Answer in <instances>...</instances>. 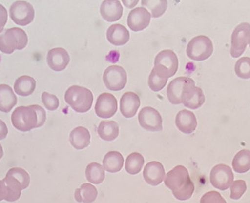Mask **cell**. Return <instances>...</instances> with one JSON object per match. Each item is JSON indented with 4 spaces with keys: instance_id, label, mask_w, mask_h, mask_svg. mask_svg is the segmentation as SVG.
Listing matches in <instances>:
<instances>
[{
    "instance_id": "11",
    "label": "cell",
    "mask_w": 250,
    "mask_h": 203,
    "mask_svg": "<svg viewBox=\"0 0 250 203\" xmlns=\"http://www.w3.org/2000/svg\"><path fill=\"white\" fill-rule=\"evenodd\" d=\"M138 122L141 127L149 132H160L163 130V119L156 109L145 107L141 109L138 114Z\"/></svg>"
},
{
    "instance_id": "5",
    "label": "cell",
    "mask_w": 250,
    "mask_h": 203,
    "mask_svg": "<svg viewBox=\"0 0 250 203\" xmlns=\"http://www.w3.org/2000/svg\"><path fill=\"white\" fill-rule=\"evenodd\" d=\"M178 68L179 60L172 50H164L156 56L153 69L161 77L168 79L176 74Z\"/></svg>"
},
{
    "instance_id": "9",
    "label": "cell",
    "mask_w": 250,
    "mask_h": 203,
    "mask_svg": "<svg viewBox=\"0 0 250 203\" xmlns=\"http://www.w3.org/2000/svg\"><path fill=\"white\" fill-rule=\"evenodd\" d=\"M234 180L233 170L226 164H217L210 173V182L216 189L225 191L230 188Z\"/></svg>"
},
{
    "instance_id": "4",
    "label": "cell",
    "mask_w": 250,
    "mask_h": 203,
    "mask_svg": "<svg viewBox=\"0 0 250 203\" xmlns=\"http://www.w3.org/2000/svg\"><path fill=\"white\" fill-rule=\"evenodd\" d=\"M13 126L21 132H29L37 128L38 114L32 105L20 106L15 109L11 116Z\"/></svg>"
},
{
    "instance_id": "14",
    "label": "cell",
    "mask_w": 250,
    "mask_h": 203,
    "mask_svg": "<svg viewBox=\"0 0 250 203\" xmlns=\"http://www.w3.org/2000/svg\"><path fill=\"white\" fill-rule=\"evenodd\" d=\"M151 13L144 7H138L129 12L127 17V24L133 32L144 30L151 21Z\"/></svg>"
},
{
    "instance_id": "26",
    "label": "cell",
    "mask_w": 250,
    "mask_h": 203,
    "mask_svg": "<svg viewBox=\"0 0 250 203\" xmlns=\"http://www.w3.org/2000/svg\"><path fill=\"white\" fill-rule=\"evenodd\" d=\"M35 88H36V81L30 76H21L15 82V92L20 96L26 97L32 95Z\"/></svg>"
},
{
    "instance_id": "41",
    "label": "cell",
    "mask_w": 250,
    "mask_h": 203,
    "mask_svg": "<svg viewBox=\"0 0 250 203\" xmlns=\"http://www.w3.org/2000/svg\"><path fill=\"white\" fill-rule=\"evenodd\" d=\"M7 133H8V129H7V125L0 119V141L6 138Z\"/></svg>"
},
{
    "instance_id": "8",
    "label": "cell",
    "mask_w": 250,
    "mask_h": 203,
    "mask_svg": "<svg viewBox=\"0 0 250 203\" xmlns=\"http://www.w3.org/2000/svg\"><path fill=\"white\" fill-rule=\"evenodd\" d=\"M10 16L16 24L26 26L33 20L35 10L30 3L26 1H16L10 7Z\"/></svg>"
},
{
    "instance_id": "31",
    "label": "cell",
    "mask_w": 250,
    "mask_h": 203,
    "mask_svg": "<svg viewBox=\"0 0 250 203\" xmlns=\"http://www.w3.org/2000/svg\"><path fill=\"white\" fill-rule=\"evenodd\" d=\"M144 164V157L139 153H132L126 158V162H125V170L129 174H138L142 170Z\"/></svg>"
},
{
    "instance_id": "42",
    "label": "cell",
    "mask_w": 250,
    "mask_h": 203,
    "mask_svg": "<svg viewBox=\"0 0 250 203\" xmlns=\"http://www.w3.org/2000/svg\"><path fill=\"white\" fill-rule=\"evenodd\" d=\"M7 197V187L3 180H0V202L5 201Z\"/></svg>"
},
{
    "instance_id": "13",
    "label": "cell",
    "mask_w": 250,
    "mask_h": 203,
    "mask_svg": "<svg viewBox=\"0 0 250 203\" xmlns=\"http://www.w3.org/2000/svg\"><path fill=\"white\" fill-rule=\"evenodd\" d=\"M195 83L191 78L179 77L173 79L167 89V95L168 101L173 104L182 103V98L187 88Z\"/></svg>"
},
{
    "instance_id": "38",
    "label": "cell",
    "mask_w": 250,
    "mask_h": 203,
    "mask_svg": "<svg viewBox=\"0 0 250 203\" xmlns=\"http://www.w3.org/2000/svg\"><path fill=\"white\" fill-rule=\"evenodd\" d=\"M200 203H227V202L219 192L211 191L203 195Z\"/></svg>"
},
{
    "instance_id": "33",
    "label": "cell",
    "mask_w": 250,
    "mask_h": 203,
    "mask_svg": "<svg viewBox=\"0 0 250 203\" xmlns=\"http://www.w3.org/2000/svg\"><path fill=\"white\" fill-rule=\"evenodd\" d=\"M7 174L13 176L16 180L19 181L21 184L23 190L29 187L30 184V176L24 169L21 167H13L8 170Z\"/></svg>"
},
{
    "instance_id": "35",
    "label": "cell",
    "mask_w": 250,
    "mask_h": 203,
    "mask_svg": "<svg viewBox=\"0 0 250 203\" xmlns=\"http://www.w3.org/2000/svg\"><path fill=\"white\" fill-rule=\"evenodd\" d=\"M167 81H168V79H165V78L159 76L154 71V69H152L151 73H150L149 77H148V86L154 92H159L166 86Z\"/></svg>"
},
{
    "instance_id": "25",
    "label": "cell",
    "mask_w": 250,
    "mask_h": 203,
    "mask_svg": "<svg viewBox=\"0 0 250 203\" xmlns=\"http://www.w3.org/2000/svg\"><path fill=\"white\" fill-rule=\"evenodd\" d=\"M98 133L104 141H113L118 137L120 127L114 121H103L98 126Z\"/></svg>"
},
{
    "instance_id": "24",
    "label": "cell",
    "mask_w": 250,
    "mask_h": 203,
    "mask_svg": "<svg viewBox=\"0 0 250 203\" xmlns=\"http://www.w3.org/2000/svg\"><path fill=\"white\" fill-rule=\"evenodd\" d=\"M103 164L104 170L108 173H118L123 167L124 158L118 151H110L104 157Z\"/></svg>"
},
{
    "instance_id": "19",
    "label": "cell",
    "mask_w": 250,
    "mask_h": 203,
    "mask_svg": "<svg viewBox=\"0 0 250 203\" xmlns=\"http://www.w3.org/2000/svg\"><path fill=\"white\" fill-rule=\"evenodd\" d=\"M141 104L139 97L134 92L125 93L120 100V111L125 118H132L136 114Z\"/></svg>"
},
{
    "instance_id": "20",
    "label": "cell",
    "mask_w": 250,
    "mask_h": 203,
    "mask_svg": "<svg viewBox=\"0 0 250 203\" xmlns=\"http://www.w3.org/2000/svg\"><path fill=\"white\" fill-rule=\"evenodd\" d=\"M101 16L108 22L117 21L123 16V7L120 1H104L101 4Z\"/></svg>"
},
{
    "instance_id": "21",
    "label": "cell",
    "mask_w": 250,
    "mask_h": 203,
    "mask_svg": "<svg viewBox=\"0 0 250 203\" xmlns=\"http://www.w3.org/2000/svg\"><path fill=\"white\" fill-rule=\"evenodd\" d=\"M107 39L113 45H124L129 40V32L125 26L120 23L111 25L106 32Z\"/></svg>"
},
{
    "instance_id": "27",
    "label": "cell",
    "mask_w": 250,
    "mask_h": 203,
    "mask_svg": "<svg viewBox=\"0 0 250 203\" xmlns=\"http://www.w3.org/2000/svg\"><path fill=\"white\" fill-rule=\"evenodd\" d=\"M74 197L78 203H92L98 197V190L90 183H83L75 191Z\"/></svg>"
},
{
    "instance_id": "15",
    "label": "cell",
    "mask_w": 250,
    "mask_h": 203,
    "mask_svg": "<svg viewBox=\"0 0 250 203\" xmlns=\"http://www.w3.org/2000/svg\"><path fill=\"white\" fill-rule=\"evenodd\" d=\"M70 61V55L64 48H53L48 51L47 55V62L54 71H62L68 65Z\"/></svg>"
},
{
    "instance_id": "34",
    "label": "cell",
    "mask_w": 250,
    "mask_h": 203,
    "mask_svg": "<svg viewBox=\"0 0 250 203\" xmlns=\"http://www.w3.org/2000/svg\"><path fill=\"white\" fill-rule=\"evenodd\" d=\"M235 73L241 79H250V57H242L236 61L235 64Z\"/></svg>"
},
{
    "instance_id": "10",
    "label": "cell",
    "mask_w": 250,
    "mask_h": 203,
    "mask_svg": "<svg viewBox=\"0 0 250 203\" xmlns=\"http://www.w3.org/2000/svg\"><path fill=\"white\" fill-rule=\"evenodd\" d=\"M127 81L126 71L123 67L112 65L104 72V82L107 89L111 91H120L124 89Z\"/></svg>"
},
{
    "instance_id": "2",
    "label": "cell",
    "mask_w": 250,
    "mask_h": 203,
    "mask_svg": "<svg viewBox=\"0 0 250 203\" xmlns=\"http://www.w3.org/2000/svg\"><path fill=\"white\" fill-rule=\"evenodd\" d=\"M66 102L78 113H86L92 107L93 95L89 89L79 86H70L64 95Z\"/></svg>"
},
{
    "instance_id": "44",
    "label": "cell",
    "mask_w": 250,
    "mask_h": 203,
    "mask_svg": "<svg viewBox=\"0 0 250 203\" xmlns=\"http://www.w3.org/2000/svg\"><path fill=\"white\" fill-rule=\"evenodd\" d=\"M3 154H4V152H3L2 146H1V144H0V160L2 158Z\"/></svg>"
},
{
    "instance_id": "37",
    "label": "cell",
    "mask_w": 250,
    "mask_h": 203,
    "mask_svg": "<svg viewBox=\"0 0 250 203\" xmlns=\"http://www.w3.org/2000/svg\"><path fill=\"white\" fill-rule=\"evenodd\" d=\"M42 102L48 110H57L60 105V101L57 97L48 92H45L42 94Z\"/></svg>"
},
{
    "instance_id": "29",
    "label": "cell",
    "mask_w": 250,
    "mask_h": 203,
    "mask_svg": "<svg viewBox=\"0 0 250 203\" xmlns=\"http://www.w3.org/2000/svg\"><path fill=\"white\" fill-rule=\"evenodd\" d=\"M233 170L238 173H245L250 170V151L244 149L238 152L232 162Z\"/></svg>"
},
{
    "instance_id": "40",
    "label": "cell",
    "mask_w": 250,
    "mask_h": 203,
    "mask_svg": "<svg viewBox=\"0 0 250 203\" xmlns=\"http://www.w3.org/2000/svg\"><path fill=\"white\" fill-rule=\"evenodd\" d=\"M7 21V12L5 7L0 4V33L4 30V26Z\"/></svg>"
},
{
    "instance_id": "16",
    "label": "cell",
    "mask_w": 250,
    "mask_h": 203,
    "mask_svg": "<svg viewBox=\"0 0 250 203\" xmlns=\"http://www.w3.org/2000/svg\"><path fill=\"white\" fill-rule=\"evenodd\" d=\"M205 102V96L201 88L195 86V83L187 88L182 98V103L185 107L192 110L201 107Z\"/></svg>"
},
{
    "instance_id": "39",
    "label": "cell",
    "mask_w": 250,
    "mask_h": 203,
    "mask_svg": "<svg viewBox=\"0 0 250 203\" xmlns=\"http://www.w3.org/2000/svg\"><path fill=\"white\" fill-rule=\"evenodd\" d=\"M32 107L36 110L37 114H38V123L37 128L41 127L45 123V120H46V113H45V110L41 106L35 104V105H32Z\"/></svg>"
},
{
    "instance_id": "7",
    "label": "cell",
    "mask_w": 250,
    "mask_h": 203,
    "mask_svg": "<svg viewBox=\"0 0 250 203\" xmlns=\"http://www.w3.org/2000/svg\"><path fill=\"white\" fill-rule=\"evenodd\" d=\"M250 42V24L242 23L238 25L231 36L230 54L233 58H238L245 52Z\"/></svg>"
},
{
    "instance_id": "32",
    "label": "cell",
    "mask_w": 250,
    "mask_h": 203,
    "mask_svg": "<svg viewBox=\"0 0 250 203\" xmlns=\"http://www.w3.org/2000/svg\"><path fill=\"white\" fill-rule=\"evenodd\" d=\"M141 4L151 10L153 18H158L163 16L167 9V1H142Z\"/></svg>"
},
{
    "instance_id": "45",
    "label": "cell",
    "mask_w": 250,
    "mask_h": 203,
    "mask_svg": "<svg viewBox=\"0 0 250 203\" xmlns=\"http://www.w3.org/2000/svg\"></svg>"
},
{
    "instance_id": "1",
    "label": "cell",
    "mask_w": 250,
    "mask_h": 203,
    "mask_svg": "<svg viewBox=\"0 0 250 203\" xmlns=\"http://www.w3.org/2000/svg\"><path fill=\"white\" fill-rule=\"evenodd\" d=\"M165 185L180 201H188L193 195L195 186L186 167L178 165L166 174Z\"/></svg>"
},
{
    "instance_id": "18",
    "label": "cell",
    "mask_w": 250,
    "mask_h": 203,
    "mask_svg": "<svg viewBox=\"0 0 250 203\" xmlns=\"http://www.w3.org/2000/svg\"><path fill=\"white\" fill-rule=\"evenodd\" d=\"M176 125L180 132L191 134L196 129L198 122L195 115L188 110H182L176 117Z\"/></svg>"
},
{
    "instance_id": "30",
    "label": "cell",
    "mask_w": 250,
    "mask_h": 203,
    "mask_svg": "<svg viewBox=\"0 0 250 203\" xmlns=\"http://www.w3.org/2000/svg\"><path fill=\"white\" fill-rule=\"evenodd\" d=\"M86 177L88 182L94 184H100L105 179V170L99 163H90L86 167Z\"/></svg>"
},
{
    "instance_id": "23",
    "label": "cell",
    "mask_w": 250,
    "mask_h": 203,
    "mask_svg": "<svg viewBox=\"0 0 250 203\" xmlns=\"http://www.w3.org/2000/svg\"><path fill=\"white\" fill-rule=\"evenodd\" d=\"M17 103V98L10 86L0 85V111L8 113Z\"/></svg>"
},
{
    "instance_id": "17",
    "label": "cell",
    "mask_w": 250,
    "mask_h": 203,
    "mask_svg": "<svg viewBox=\"0 0 250 203\" xmlns=\"http://www.w3.org/2000/svg\"><path fill=\"white\" fill-rule=\"evenodd\" d=\"M165 177L166 172L164 167L159 162H151L144 167V180L151 186H158L163 182Z\"/></svg>"
},
{
    "instance_id": "43",
    "label": "cell",
    "mask_w": 250,
    "mask_h": 203,
    "mask_svg": "<svg viewBox=\"0 0 250 203\" xmlns=\"http://www.w3.org/2000/svg\"><path fill=\"white\" fill-rule=\"evenodd\" d=\"M123 4L128 8H132L135 7V4H138V1H123Z\"/></svg>"
},
{
    "instance_id": "3",
    "label": "cell",
    "mask_w": 250,
    "mask_h": 203,
    "mask_svg": "<svg viewBox=\"0 0 250 203\" xmlns=\"http://www.w3.org/2000/svg\"><path fill=\"white\" fill-rule=\"evenodd\" d=\"M27 43V35L20 28H10L0 34V51L4 54H11L15 50L23 49Z\"/></svg>"
},
{
    "instance_id": "22",
    "label": "cell",
    "mask_w": 250,
    "mask_h": 203,
    "mask_svg": "<svg viewBox=\"0 0 250 203\" xmlns=\"http://www.w3.org/2000/svg\"><path fill=\"white\" fill-rule=\"evenodd\" d=\"M91 135L89 130L83 126H79L71 131L70 142L72 146L77 150H82L90 144Z\"/></svg>"
},
{
    "instance_id": "28",
    "label": "cell",
    "mask_w": 250,
    "mask_h": 203,
    "mask_svg": "<svg viewBox=\"0 0 250 203\" xmlns=\"http://www.w3.org/2000/svg\"><path fill=\"white\" fill-rule=\"evenodd\" d=\"M3 182L7 187V197L5 201L7 202H15L18 201L21 195V191L23 190L20 182L8 174L6 175Z\"/></svg>"
},
{
    "instance_id": "6",
    "label": "cell",
    "mask_w": 250,
    "mask_h": 203,
    "mask_svg": "<svg viewBox=\"0 0 250 203\" xmlns=\"http://www.w3.org/2000/svg\"><path fill=\"white\" fill-rule=\"evenodd\" d=\"M214 51L212 41L207 36L199 35L192 38L187 47L188 57L194 61H204L211 57Z\"/></svg>"
},
{
    "instance_id": "12",
    "label": "cell",
    "mask_w": 250,
    "mask_h": 203,
    "mask_svg": "<svg viewBox=\"0 0 250 203\" xmlns=\"http://www.w3.org/2000/svg\"><path fill=\"white\" fill-rule=\"evenodd\" d=\"M117 98L110 93H103L98 97L95 104V113L97 116L103 119L111 118L117 111Z\"/></svg>"
},
{
    "instance_id": "36",
    "label": "cell",
    "mask_w": 250,
    "mask_h": 203,
    "mask_svg": "<svg viewBox=\"0 0 250 203\" xmlns=\"http://www.w3.org/2000/svg\"><path fill=\"white\" fill-rule=\"evenodd\" d=\"M247 189V183L245 181H235L230 186V198L235 201L240 199L246 192Z\"/></svg>"
}]
</instances>
